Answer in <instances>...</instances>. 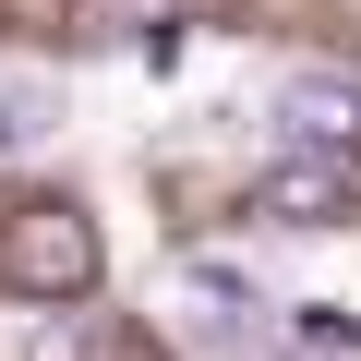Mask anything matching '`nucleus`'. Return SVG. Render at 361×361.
Masks as SVG:
<instances>
[{"label":"nucleus","instance_id":"f257e3e1","mask_svg":"<svg viewBox=\"0 0 361 361\" xmlns=\"http://www.w3.org/2000/svg\"><path fill=\"white\" fill-rule=\"evenodd\" d=\"M0 289L13 301H85L97 289V217L85 205H13L0 217Z\"/></svg>","mask_w":361,"mask_h":361},{"label":"nucleus","instance_id":"f03ea898","mask_svg":"<svg viewBox=\"0 0 361 361\" xmlns=\"http://www.w3.org/2000/svg\"><path fill=\"white\" fill-rule=\"evenodd\" d=\"M349 205H361V157H313L301 145V157H277L253 180V217H277V229H337Z\"/></svg>","mask_w":361,"mask_h":361},{"label":"nucleus","instance_id":"7ed1b4c3","mask_svg":"<svg viewBox=\"0 0 361 361\" xmlns=\"http://www.w3.org/2000/svg\"><path fill=\"white\" fill-rule=\"evenodd\" d=\"M277 121H289V145H313V157H361V85H337V73H301V85L277 97Z\"/></svg>","mask_w":361,"mask_h":361},{"label":"nucleus","instance_id":"20e7f679","mask_svg":"<svg viewBox=\"0 0 361 361\" xmlns=\"http://www.w3.org/2000/svg\"><path fill=\"white\" fill-rule=\"evenodd\" d=\"M289 337H301L313 361H361V313H349V301H289Z\"/></svg>","mask_w":361,"mask_h":361},{"label":"nucleus","instance_id":"39448f33","mask_svg":"<svg viewBox=\"0 0 361 361\" xmlns=\"http://www.w3.org/2000/svg\"><path fill=\"white\" fill-rule=\"evenodd\" d=\"M13 133H25V109H13V97H0V145H13Z\"/></svg>","mask_w":361,"mask_h":361}]
</instances>
